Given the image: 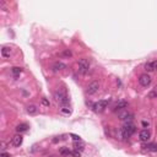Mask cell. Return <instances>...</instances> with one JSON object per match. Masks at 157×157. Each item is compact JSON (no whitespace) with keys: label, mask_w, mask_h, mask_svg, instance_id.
I'll list each match as a JSON object with an SVG mask.
<instances>
[{"label":"cell","mask_w":157,"mask_h":157,"mask_svg":"<svg viewBox=\"0 0 157 157\" xmlns=\"http://www.w3.org/2000/svg\"><path fill=\"white\" fill-rule=\"evenodd\" d=\"M135 131H136L135 124H134V123H131V122H128V123H125L123 127H122V129H120V134H122V136L124 137V139H129V137L133 135Z\"/></svg>","instance_id":"6da1fadb"},{"label":"cell","mask_w":157,"mask_h":157,"mask_svg":"<svg viewBox=\"0 0 157 157\" xmlns=\"http://www.w3.org/2000/svg\"><path fill=\"white\" fill-rule=\"evenodd\" d=\"M54 97H55L56 101H58L60 104H63V106H65V104L69 103V96H68L65 89H58L54 93Z\"/></svg>","instance_id":"7a4b0ae2"},{"label":"cell","mask_w":157,"mask_h":157,"mask_svg":"<svg viewBox=\"0 0 157 157\" xmlns=\"http://www.w3.org/2000/svg\"><path fill=\"white\" fill-rule=\"evenodd\" d=\"M89 69H90V63L86 58H82L79 60V71L81 74H86L89 71Z\"/></svg>","instance_id":"3957f363"},{"label":"cell","mask_w":157,"mask_h":157,"mask_svg":"<svg viewBox=\"0 0 157 157\" xmlns=\"http://www.w3.org/2000/svg\"><path fill=\"white\" fill-rule=\"evenodd\" d=\"M98 90H99V82L98 81H92V82L87 86V93H89V95H95Z\"/></svg>","instance_id":"277c9868"},{"label":"cell","mask_w":157,"mask_h":157,"mask_svg":"<svg viewBox=\"0 0 157 157\" xmlns=\"http://www.w3.org/2000/svg\"><path fill=\"white\" fill-rule=\"evenodd\" d=\"M139 84L144 87H147L150 84H151V76L147 74H142L140 75V77H139Z\"/></svg>","instance_id":"5b68a950"},{"label":"cell","mask_w":157,"mask_h":157,"mask_svg":"<svg viewBox=\"0 0 157 157\" xmlns=\"http://www.w3.org/2000/svg\"><path fill=\"white\" fill-rule=\"evenodd\" d=\"M107 106H108V101H106V99H102V101H98L97 103L93 104V109L96 112H102L107 108Z\"/></svg>","instance_id":"8992f818"},{"label":"cell","mask_w":157,"mask_h":157,"mask_svg":"<svg viewBox=\"0 0 157 157\" xmlns=\"http://www.w3.org/2000/svg\"><path fill=\"white\" fill-rule=\"evenodd\" d=\"M119 117H120L122 120H124L125 123H128V122H131V120H133L134 114H133V113H131V112H129V111H125V112H123V113H122V114L119 115Z\"/></svg>","instance_id":"52a82bcc"},{"label":"cell","mask_w":157,"mask_h":157,"mask_svg":"<svg viewBox=\"0 0 157 157\" xmlns=\"http://www.w3.org/2000/svg\"><path fill=\"white\" fill-rule=\"evenodd\" d=\"M150 136H151V133L147 130V129H144L140 131V134H139V137H140V140L144 141V142H146L150 140Z\"/></svg>","instance_id":"ba28073f"},{"label":"cell","mask_w":157,"mask_h":157,"mask_svg":"<svg viewBox=\"0 0 157 157\" xmlns=\"http://www.w3.org/2000/svg\"><path fill=\"white\" fill-rule=\"evenodd\" d=\"M156 69H157V60H150L145 64L146 71H155Z\"/></svg>","instance_id":"9c48e42d"},{"label":"cell","mask_w":157,"mask_h":157,"mask_svg":"<svg viewBox=\"0 0 157 157\" xmlns=\"http://www.w3.org/2000/svg\"><path fill=\"white\" fill-rule=\"evenodd\" d=\"M22 141H23V137H22V135L17 134V135H15L14 137H12V140H11V144H12V145H14L15 147H18V146H21Z\"/></svg>","instance_id":"30bf717a"},{"label":"cell","mask_w":157,"mask_h":157,"mask_svg":"<svg viewBox=\"0 0 157 157\" xmlns=\"http://www.w3.org/2000/svg\"><path fill=\"white\" fill-rule=\"evenodd\" d=\"M127 107H128V102H127V101H119V102H117L115 106H114V111H115V112L123 111V109L127 108Z\"/></svg>","instance_id":"8fae6325"},{"label":"cell","mask_w":157,"mask_h":157,"mask_svg":"<svg viewBox=\"0 0 157 157\" xmlns=\"http://www.w3.org/2000/svg\"><path fill=\"white\" fill-rule=\"evenodd\" d=\"M66 68V65L64 64V63H61V61H55L54 64L52 65V69L54 71H60V70H64V69Z\"/></svg>","instance_id":"7c38bea8"},{"label":"cell","mask_w":157,"mask_h":157,"mask_svg":"<svg viewBox=\"0 0 157 157\" xmlns=\"http://www.w3.org/2000/svg\"><path fill=\"white\" fill-rule=\"evenodd\" d=\"M28 124L26 123H22V124H18L17 127H16V131L17 133H25V131H27L28 130Z\"/></svg>","instance_id":"4fadbf2b"},{"label":"cell","mask_w":157,"mask_h":157,"mask_svg":"<svg viewBox=\"0 0 157 157\" xmlns=\"http://www.w3.org/2000/svg\"><path fill=\"white\" fill-rule=\"evenodd\" d=\"M26 111H27V113H28V114L33 115V114H36V113L38 112V108H37V107H36L34 104H30V106H27Z\"/></svg>","instance_id":"5bb4252c"},{"label":"cell","mask_w":157,"mask_h":157,"mask_svg":"<svg viewBox=\"0 0 157 157\" xmlns=\"http://www.w3.org/2000/svg\"><path fill=\"white\" fill-rule=\"evenodd\" d=\"M11 71H12V75H14L15 77H18V76H20V74L22 73V69L15 66V68H12V69H11Z\"/></svg>","instance_id":"9a60e30c"},{"label":"cell","mask_w":157,"mask_h":157,"mask_svg":"<svg viewBox=\"0 0 157 157\" xmlns=\"http://www.w3.org/2000/svg\"><path fill=\"white\" fill-rule=\"evenodd\" d=\"M144 147H145V150H147V151H157V145L156 144H146Z\"/></svg>","instance_id":"2e32d148"},{"label":"cell","mask_w":157,"mask_h":157,"mask_svg":"<svg viewBox=\"0 0 157 157\" xmlns=\"http://www.w3.org/2000/svg\"><path fill=\"white\" fill-rule=\"evenodd\" d=\"M1 54H3V56H5V58H9L10 54H11V49L8 48V47H3V49H1Z\"/></svg>","instance_id":"e0dca14e"},{"label":"cell","mask_w":157,"mask_h":157,"mask_svg":"<svg viewBox=\"0 0 157 157\" xmlns=\"http://www.w3.org/2000/svg\"><path fill=\"white\" fill-rule=\"evenodd\" d=\"M74 147H75V150H76V151H82L84 150V144H82V141H75V144H74Z\"/></svg>","instance_id":"ac0fdd59"},{"label":"cell","mask_w":157,"mask_h":157,"mask_svg":"<svg viewBox=\"0 0 157 157\" xmlns=\"http://www.w3.org/2000/svg\"><path fill=\"white\" fill-rule=\"evenodd\" d=\"M60 155L61 156H69V155H71V151L66 147H63V149H60Z\"/></svg>","instance_id":"d6986e66"},{"label":"cell","mask_w":157,"mask_h":157,"mask_svg":"<svg viewBox=\"0 0 157 157\" xmlns=\"http://www.w3.org/2000/svg\"><path fill=\"white\" fill-rule=\"evenodd\" d=\"M149 97H150V98H157V86L155 87V89H153L151 92L149 93Z\"/></svg>","instance_id":"ffe728a7"},{"label":"cell","mask_w":157,"mask_h":157,"mask_svg":"<svg viewBox=\"0 0 157 157\" xmlns=\"http://www.w3.org/2000/svg\"><path fill=\"white\" fill-rule=\"evenodd\" d=\"M71 55H73V53L69 51V49H68V51H64V52L59 53V56H66V58H69V56H71Z\"/></svg>","instance_id":"44dd1931"},{"label":"cell","mask_w":157,"mask_h":157,"mask_svg":"<svg viewBox=\"0 0 157 157\" xmlns=\"http://www.w3.org/2000/svg\"><path fill=\"white\" fill-rule=\"evenodd\" d=\"M61 112L64 113V114H70V113H71V111H70V109H68L66 107H64V108H61Z\"/></svg>","instance_id":"7402d4cb"},{"label":"cell","mask_w":157,"mask_h":157,"mask_svg":"<svg viewBox=\"0 0 157 157\" xmlns=\"http://www.w3.org/2000/svg\"><path fill=\"white\" fill-rule=\"evenodd\" d=\"M42 104H43V106H46V107H49V104H51V103H49L48 99L43 98V99H42Z\"/></svg>","instance_id":"603a6c76"},{"label":"cell","mask_w":157,"mask_h":157,"mask_svg":"<svg viewBox=\"0 0 157 157\" xmlns=\"http://www.w3.org/2000/svg\"><path fill=\"white\" fill-rule=\"evenodd\" d=\"M71 155H73L74 157H80V155H81V153H80V151H76V150H75V151H73V152H71Z\"/></svg>","instance_id":"cb8c5ba5"},{"label":"cell","mask_w":157,"mask_h":157,"mask_svg":"<svg viewBox=\"0 0 157 157\" xmlns=\"http://www.w3.org/2000/svg\"><path fill=\"white\" fill-rule=\"evenodd\" d=\"M70 136L73 137V139H74L75 141H80V140H81V139H80V136H77V135H74V134H71Z\"/></svg>","instance_id":"d4e9b609"},{"label":"cell","mask_w":157,"mask_h":157,"mask_svg":"<svg viewBox=\"0 0 157 157\" xmlns=\"http://www.w3.org/2000/svg\"><path fill=\"white\" fill-rule=\"evenodd\" d=\"M0 157H11V156H10L9 153H6V152H3V153H1V156H0Z\"/></svg>","instance_id":"484cf974"},{"label":"cell","mask_w":157,"mask_h":157,"mask_svg":"<svg viewBox=\"0 0 157 157\" xmlns=\"http://www.w3.org/2000/svg\"><path fill=\"white\" fill-rule=\"evenodd\" d=\"M142 125H144V127H146V125H149V123H146V122H142Z\"/></svg>","instance_id":"4316f807"}]
</instances>
